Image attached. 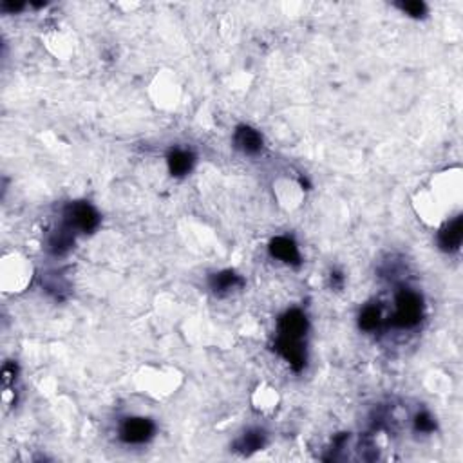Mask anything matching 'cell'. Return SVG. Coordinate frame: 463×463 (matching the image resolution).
<instances>
[{"label": "cell", "mask_w": 463, "mask_h": 463, "mask_svg": "<svg viewBox=\"0 0 463 463\" xmlns=\"http://www.w3.org/2000/svg\"><path fill=\"white\" fill-rule=\"evenodd\" d=\"M194 154L188 151H183V149H176L169 154L167 158V165H169V172L176 178H181V176H187L188 172L194 167Z\"/></svg>", "instance_id": "9c48e42d"}, {"label": "cell", "mask_w": 463, "mask_h": 463, "mask_svg": "<svg viewBox=\"0 0 463 463\" xmlns=\"http://www.w3.org/2000/svg\"><path fill=\"white\" fill-rule=\"evenodd\" d=\"M15 379H17V365L6 364L4 370H2V382H4V386H9Z\"/></svg>", "instance_id": "2e32d148"}, {"label": "cell", "mask_w": 463, "mask_h": 463, "mask_svg": "<svg viewBox=\"0 0 463 463\" xmlns=\"http://www.w3.org/2000/svg\"><path fill=\"white\" fill-rule=\"evenodd\" d=\"M331 282H335V286L342 284V275L340 273H331Z\"/></svg>", "instance_id": "ac0fdd59"}, {"label": "cell", "mask_w": 463, "mask_h": 463, "mask_svg": "<svg viewBox=\"0 0 463 463\" xmlns=\"http://www.w3.org/2000/svg\"><path fill=\"white\" fill-rule=\"evenodd\" d=\"M243 284L241 277L232 270H225V272H219L215 275H212L210 279V288L214 289V294L218 295H227L230 294L232 289H236L237 286Z\"/></svg>", "instance_id": "8fae6325"}, {"label": "cell", "mask_w": 463, "mask_h": 463, "mask_svg": "<svg viewBox=\"0 0 463 463\" xmlns=\"http://www.w3.org/2000/svg\"><path fill=\"white\" fill-rule=\"evenodd\" d=\"M463 239V223H462V215H456L453 221L441 228L440 234H438V245L443 252H456L460 250Z\"/></svg>", "instance_id": "8992f818"}, {"label": "cell", "mask_w": 463, "mask_h": 463, "mask_svg": "<svg viewBox=\"0 0 463 463\" xmlns=\"http://www.w3.org/2000/svg\"><path fill=\"white\" fill-rule=\"evenodd\" d=\"M414 427L420 432H432L437 429V422H434V418L429 413H420L414 418Z\"/></svg>", "instance_id": "5bb4252c"}, {"label": "cell", "mask_w": 463, "mask_h": 463, "mask_svg": "<svg viewBox=\"0 0 463 463\" xmlns=\"http://www.w3.org/2000/svg\"><path fill=\"white\" fill-rule=\"evenodd\" d=\"M73 232L75 230H71V228L63 223L62 227L51 234L50 241H47V250H50L51 254L63 255L71 250L73 243H75V236H73Z\"/></svg>", "instance_id": "30bf717a"}, {"label": "cell", "mask_w": 463, "mask_h": 463, "mask_svg": "<svg viewBox=\"0 0 463 463\" xmlns=\"http://www.w3.org/2000/svg\"><path fill=\"white\" fill-rule=\"evenodd\" d=\"M270 254L272 257L279 259L286 264H298L301 263V254H298V248L295 245L294 239L289 237H275V239L270 243Z\"/></svg>", "instance_id": "52a82bcc"}, {"label": "cell", "mask_w": 463, "mask_h": 463, "mask_svg": "<svg viewBox=\"0 0 463 463\" xmlns=\"http://www.w3.org/2000/svg\"><path fill=\"white\" fill-rule=\"evenodd\" d=\"M2 8L11 9V11H18V9H22L24 6L22 4H9V2H4V4H2Z\"/></svg>", "instance_id": "e0dca14e"}, {"label": "cell", "mask_w": 463, "mask_h": 463, "mask_svg": "<svg viewBox=\"0 0 463 463\" xmlns=\"http://www.w3.org/2000/svg\"><path fill=\"white\" fill-rule=\"evenodd\" d=\"M154 423L149 418H127L121 423L120 429V438L125 443H145L152 438L154 434Z\"/></svg>", "instance_id": "3957f363"}, {"label": "cell", "mask_w": 463, "mask_h": 463, "mask_svg": "<svg viewBox=\"0 0 463 463\" xmlns=\"http://www.w3.org/2000/svg\"><path fill=\"white\" fill-rule=\"evenodd\" d=\"M275 349L295 371L303 370L304 364H306V351H304L303 340L277 337Z\"/></svg>", "instance_id": "5b68a950"}, {"label": "cell", "mask_w": 463, "mask_h": 463, "mask_svg": "<svg viewBox=\"0 0 463 463\" xmlns=\"http://www.w3.org/2000/svg\"><path fill=\"white\" fill-rule=\"evenodd\" d=\"M308 331V319L301 310H289L279 321V337L303 340Z\"/></svg>", "instance_id": "277c9868"}, {"label": "cell", "mask_w": 463, "mask_h": 463, "mask_svg": "<svg viewBox=\"0 0 463 463\" xmlns=\"http://www.w3.org/2000/svg\"><path fill=\"white\" fill-rule=\"evenodd\" d=\"M264 446H266V434L261 429H252L236 441V449L243 455H252L255 450L263 449Z\"/></svg>", "instance_id": "7c38bea8"}, {"label": "cell", "mask_w": 463, "mask_h": 463, "mask_svg": "<svg viewBox=\"0 0 463 463\" xmlns=\"http://www.w3.org/2000/svg\"><path fill=\"white\" fill-rule=\"evenodd\" d=\"M400 9L404 11V13L411 15V17H414V18H420V17H423V15L427 13V8H425V4H423V2H418V0L402 2Z\"/></svg>", "instance_id": "9a60e30c"}, {"label": "cell", "mask_w": 463, "mask_h": 463, "mask_svg": "<svg viewBox=\"0 0 463 463\" xmlns=\"http://www.w3.org/2000/svg\"><path fill=\"white\" fill-rule=\"evenodd\" d=\"M234 142H236V147L245 152V154H257L263 149V136L255 129L248 127V125L237 127Z\"/></svg>", "instance_id": "ba28073f"}, {"label": "cell", "mask_w": 463, "mask_h": 463, "mask_svg": "<svg viewBox=\"0 0 463 463\" xmlns=\"http://www.w3.org/2000/svg\"><path fill=\"white\" fill-rule=\"evenodd\" d=\"M423 303L422 297L409 289H404L397 297V312L393 317V322L398 328H413L422 321Z\"/></svg>", "instance_id": "7a4b0ae2"}, {"label": "cell", "mask_w": 463, "mask_h": 463, "mask_svg": "<svg viewBox=\"0 0 463 463\" xmlns=\"http://www.w3.org/2000/svg\"><path fill=\"white\" fill-rule=\"evenodd\" d=\"M63 223L75 232L91 234L98 228L100 215L93 205L85 201H76V203H69L63 210Z\"/></svg>", "instance_id": "6da1fadb"}, {"label": "cell", "mask_w": 463, "mask_h": 463, "mask_svg": "<svg viewBox=\"0 0 463 463\" xmlns=\"http://www.w3.org/2000/svg\"><path fill=\"white\" fill-rule=\"evenodd\" d=\"M380 322H382V313H380L379 306H365L358 317V324L364 331H374L379 330Z\"/></svg>", "instance_id": "4fadbf2b"}]
</instances>
